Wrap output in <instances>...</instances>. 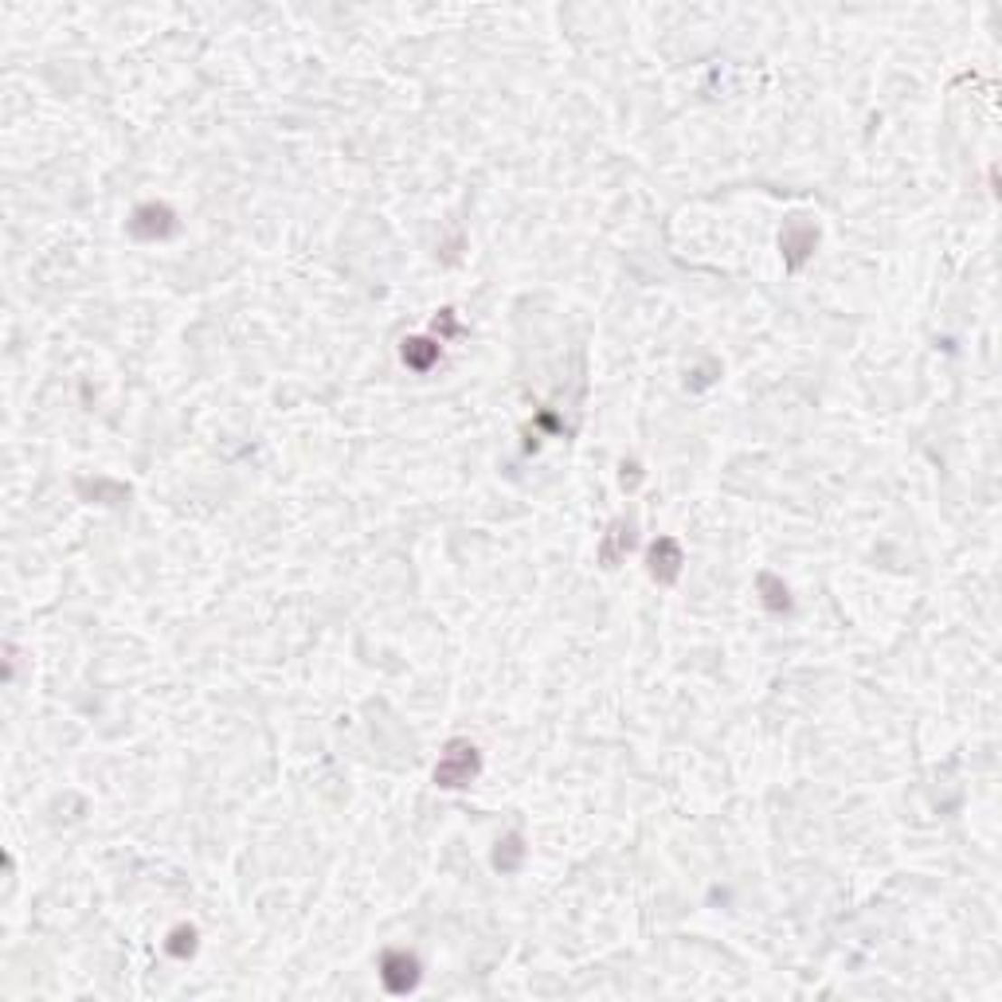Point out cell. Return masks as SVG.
<instances>
[{
    "instance_id": "3957f363",
    "label": "cell",
    "mask_w": 1002,
    "mask_h": 1002,
    "mask_svg": "<svg viewBox=\"0 0 1002 1002\" xmlns=\"http://www.w3.org/2000/svg\"><path fill=\"white\" fill-rule=\"evenodd\" d=\"M129 231L137 235V239H161V235L173 231V211L164 204H145L134 211V220H129Z\"/></svg>"
},
{
    "instance_id": "8992f818",
    "label": "cell",
    "mask_w": 1002,
    "mask_h": 1002,
    "mask_svg": "<svg viewBox=\"0 0 1002 1002\" xmlns=\"http://www.w3.org/2000/svg\"><path fill=\"white\" fill-rule=\"evenodd\" d=\"M501 846H505V854L498 850V857H493V862H498V869H513L517 862H521V854H525V850H521V838H517V834H510V838H505Z\"/></svg>"
},
{
    "instance_id": "7a4b0ae2",
    "label": "cell",
    "mask_w": 1002,
    "mask_h": 1002,
    "mask_svg": "<svg viewBox=\"0 0 1002 1002\" xmlns=\"http://www.w3.org/2000/svg\"><path fill=\"white\" fill-rule=\"evenodd\" d=\"M380 979L392 995H407L411 987L419 983V963L407 956V951H388L380 960Z\"/></svg>"
},
{
    "instance_id": "5b68a950",
    "label": "cell",
    "mask_w": 1002,
    "mask_h": 1002,
    "mask_svg": "<svg viewBox=\"0 0 1002 1002\" xmlns=\"http://www.w3.org/2000/svg\"><path fill=\"white\" fill-rule=\"evenodd\" d=\"M435 357H439V349H435L431 341H404V361L416 364V369H427Z\"/></svg>"
},
{
    "instance_id": "52a82bcc",
    "label": "cell",
    "mask_w": 1002,
    "mask_h": 1002,
    "mask_svg": "<svg viewBox=\"0 0 1002 1002\" xmlns=\"http://www.w3.org/2000/svg\"><path fill=\"white\" fill-rule=\"evenodd\" d=\"M192 948H196V932H192V928H181V932H173V944H169L173 956H184V951H192Z\"/></svg>"
},
{
    "instance_id": "277c9868",
    "label": "cell",
    "mask_w": 1002,
    "mask_h": 1002,
    "mask_svg": "<svg viewBox=\"0 0 1002 1002\" xmlns=\"http://www.w3.org/2000/svg\"><path fill=\"white\" fill-rule=\"evenodd\" d=\"M678 568H681V548L674 545V540H658L654 552H651V572L658 576V580L670 584L678 576Z\"/></svg>"
},
{
    "instance_id": "6da1fadb",
    "label": "cell",
    "mask_w": 1002,
    "mask_h": 1002,
    "mask_svg": "<svg viewBox=\"0 0 1002 1002\" xmlns=\"http://www.w3.org/2000/svg\"><path fill=\"white\" fill-rule=\"evenodd\" d=\"M478 775V748L474 744H463V740H454L451 748H446V756L439 760V768H435V783L439 787H463Z\"/></svg>"
}]
</instances>
